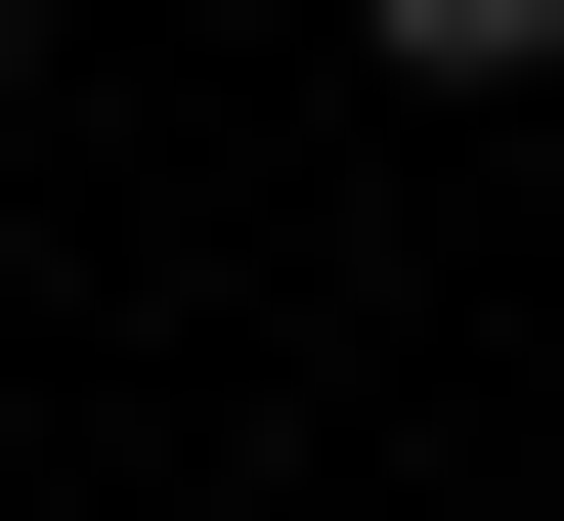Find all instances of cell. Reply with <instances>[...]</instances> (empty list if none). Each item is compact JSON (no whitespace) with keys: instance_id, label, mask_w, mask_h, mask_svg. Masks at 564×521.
Here are the masks:
<instances>
[{"instance_id":"1","label":"cell","mask_w":564,"mask_h":521,"mask_svg":"<svg viewBox=\"0 0 564 521\" xmlns=\"http://www.w3.org/2000/svg\"><path fill=\"white\" fill-rule=\"evenodd\" d=\"M348 44H391V87H564V0H348Z\"/></svg>"},{"instance_id":"2","label":"cell","mask_w":564,"mask_h":521,"mask_svg":"<svg viewBox=\"0 0 564 521\" xmlns=\"http://www.w3.org/2000/svg\"><path fill=\"white\" fill-rule=\"evenodd\" d=\"M0 87H44V0H0Z\"/></svg>"}]
</instances>
